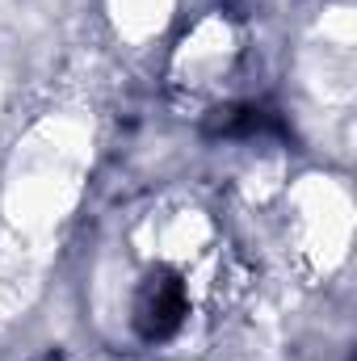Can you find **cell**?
<instances>
[{"label": "cell", "instance_id": "obj_1", "mask_svg": "<svg viewBox=\"0 0 357 361\" xmlns=\"http://www.w3.org/2000/svg\"><path fill=\"white\" fill-rule=\"evenodd\" d=\"M185 311H189V298H185L181 277L177 273H156V277H147V286L135 302V328L143 341H169L185 324Z\"/></svg>", "mask_w": 357, "mask_h": 361}]
</instances>
